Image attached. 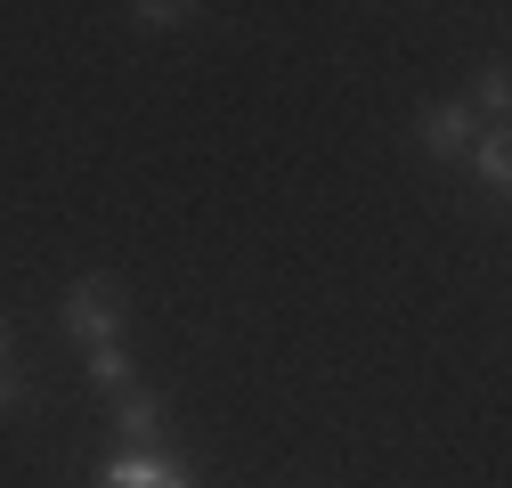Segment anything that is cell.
<instances>
[{
  "label": "cell",
  "mask_w": 512,
  "mask_h": 488,
  "mask_svg": "<svg viewBox=\"0 0 512 488\" xmlns=\"http://www.w3.org/2000/svg\"><path fill=\"white\" fill-rule=\"evenodd\" d=\"M423 147H431L439 163H464V155L480 147V114H472L464 98H447V106H431V114H423Z\"/></svg>",
  "instance_id": "7a4b0ae2"
},
{
  "label": "cell",
  "mask_w": 512,
  "mask_h": 488,
  "mask_svg": "<svg viewBox=\"0 0 512 488\" xmlns=\"http://www.w3.org/2000/svg\"><path fill=\"white\" fill-rule=\"evenodd\" d=\"M106 488H187V472L171 456H155V448H122L106 464Z\"/></svg>",
  "instance_id": "3957f363"
},
{
  "label": "cell",
  "mask_w": 512,
  "mask_h": 488,
  "mask_svg": "<svg viewBox=\"0 0 512 488\" xmlns=\"http://www.w3.org/2000/svg\"><path fill=\"white\" fill-rule=\"evenodd\" d=\"M472 163H480V179H488V188H504V179H512V139H504V131H480Z\"/></svg>",
  "instance_id": "5b68a950"
},
{
  "label": "cell",
  "mask_w": 512,
  "mask_h": 488,
  "mask_svg": "<svg viewBox=\"0 0 512 488\" xmlns=\"http://www.w3.org/2000/svg\"><path fill=\"white\" fill-rule=\"evenodd\" d=\"M90 375L106 391H131V358H122V350H90Z\"/></svg>",
  "instance_id": "8992f818"
},
{
  "label": "cell",
  "mask_w": 512,
  "mask_h": 488,
  "mask_svg": "<svg viewBox=\"0 0 512 488\" xmlns=\"http://www.w3.org/2000/svg\"><path fill=\"white\" fill-rule=\"evenodd\" d=\"M25 407V375H17V366H0V415H17Z\"/></svg>",
  "instance_id": "ba28073f"
},
{
  "label": "cell",
  "mask_w": 512,
  "mask_h": 488,
  "mask_svg": "<svg viewBox=\"0 0 512 488\" xmlns=\"http://www.w3.org/2000/svg\"><path fill=\"white\" fill-rule=\"evenodd\" d=\"M114 423H122V440H131V448H147V440L163 432V407H155V391H122Z\"/></svg>",
  "instance_id": "277c9868"
},
{
  "label": "cell",
  "mask_w": 512,
  "mask_h": 488,
  "mask_svg": "<svg viewBox=\"0 0 512 488\" xmlns=\"http://www.w3.org/2000/svg\"><path fill=\"white\" fill-rule=\"evenodd\" d=\"M504 106H512V82H504V66H488V74H480V106H472V114H504Z\"/></svg>",
  "instance_id": "52a82bcc"
},
{
  "label": "cell",
  "mask_w": 512,
  "mask_h": 488,
  "mask_svg": "<svg viewBox=\"0 0 512 488\" xmlns=\"http://www.w3.org/2000/svg\"><path fill=\"white\" fill-rule=\"evenodd\" d=\"M0 366H9V334H0Z\"/></svg>",
  "instance_id": "30bf717a"
},
{
  "label": "cell",
  "mask_w": 512,
  "mask_h": 488,
  "mask_svg": "<svg viewBox=\"0 0 512 488\" xmlns=\"http://www.w3.org/2000/svg\"><path fill=\"white\" fill-rule=\"evenodd\" d=\"M139 25H179V17H196V9H171V0H155V9H131Z\"/></svg>",
  "instance_id": "9c48e42d"
},
{
  "label": "cell",
  "mask_w": 512,
  "mask_h": 488,
  "mask_svg": "<svg viewBox=\"0 0 512 488\" xmlns=\"http://www.w3.org/2000/svg\"><path fill=\"white\" fill-rule=\"evenodd\" d=\"M66 334L90 342V350H114V334H122V293H114L106 277H82V285L66 293Z\"/></svg>",
  "instance_id": "6da1fadb"
}]
</instances>
